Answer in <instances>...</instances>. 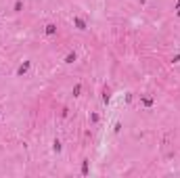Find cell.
Listing matches in <instances>:
<instances>
[{
    "instance_id": "3957f363",
    "label": "cell",
    "mask_w": 180,
    "mask_h": 178,
    "mask_svg": "<svg viewBox=\"0 0 180 178\" xmlns=\"http://www.w3.org/2000/svg\"><path fill=\"white\" fill-rule=\"evenodd\" d=\"M55 32H57V27H55V25H46V34H48V36H53Z\"/></svg>"
},
{
    "instance_id": "52a82bcc",
    "label": "cell",
    "mask_w": 180,
    "mask_h": 178,
    "mask_svg": "<svg viewBox=\"0 0 180 178\" xmlns=\"http://www.w3.org/2000/svg\"><path fill=\"white\" fill-rule=\"evenodd\" d=\"M55 151H57V153L61 151V143H59V141H55Z\"/></svg>"
},
{
    "instance_id": "6da1fadb",
    "label": "cell",
    "mask_w": 180,
    "mask_h": 178,
    "mask_svg": "<svg viewBox=\"0 0 180 178\" xmlns=\"http://www.w3.org/2000/svg\"><path fill=\"white\" fill-rule=\"evenodd\" d=\"M73 23H76V27H78V30H86V23H84L80 17H76V19H73Z\"/></svg>"
},
{
    "instance_id": "ba28073f",
    "label": "cell",
    "mask_w": 180,
    "mask_h": 178,
    "mask_svg": "<svg viewBox=\"0 0 180 178\" xmlns=\"http://www.w3.org/2000/svg\"><path fill=\"white\" fill-rule=\"evenodd\" d=\"M178 15H180V11H178Z\"/></svg>"
},
{
    "instance_id": "8992f818",
    "label": "cell",
    "mask_w": 180,
    "mask_h": 178,
    "mask_svg": "<svg viewBox=\"0 0 180 178\" xmlns=\"http://www.w3.org/2000/svg\"><path fill=\"white\" fill-rule=\"evenodd\" d=\"M80 90H82V86H80V84H78V86H76V88H73V94H76V97H78V94H80Z\"/></svg>"
},
{
    "instance_id": "277c9868",
    "label": "cell",
    "mask_w": 180,
    "mask_h": 178,
    "mask_svg": "<svg viewBox=\"0 0 180 178\" xmlns=\"http://www.w3.org/2000/svg\"><path fill=\"white\" fill-rule=\"evenodd\" d=\"M143 103H145L147 107H151V105H153V99H149V97H145V99H143Z\"/></svg>"
},
{
    "instance_id": "5b68a950",
    "label": "cell",
    "mask_w": 180,
    "mask_h": 178,
    "mask_svg": "<svg viewBox=\"0 0 180 178\" xmlns=\"http://www.w3.org/2000/svg\"><path fill=\"white\" fill-rule=\"evenodd\" d=\"M76 61V55H67V59H65V63H73Z\"/></svg>"
},
{
    "instance_id": "7a4b0ae2",
    "label": "cell",
    "mask_w": 180,
    "mask_h": 178,
    "mask_svg": "<svg viewBox=\"0 0 180 178\" xmlns=\"http://www.w3.org/2000/svg\"><path fill=\"white\" fill-rule=\"evenodd\" d=\"M27 69H30V61H27V63H23V65H21V67L17 69V74H19V76H23V74H25Z\"/></svg>"
}]
</instances>
